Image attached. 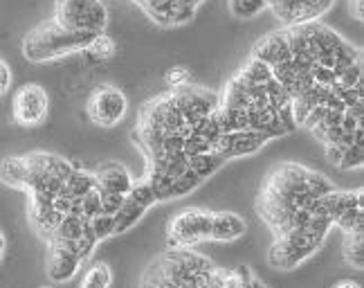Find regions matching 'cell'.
I'll return each instance as SVG.
<instances>
[{"label":"cell","mask_w":364,"mask_h":288,"mask_svg":"<svg viewBox=\"0 0 364 288\" xmlns=\"http://www.w3.org/2000/svg\"><path fill=\"white\" fill-rule=\"evenodd\" d=\"M212 210L185 208L173 214L166 223V241L169 248H196L212 241Z\"/></svg>","instance_id":"obj_6"},{"label":"cell","mask_w":364,"mask_h":288,"mask_svg":"<svg viewBox=\"0 0 364 288\" xmlns=\"http://www.w3.org/2000/svg\"><path fill=\"white\" fill-rule=\"evenodd\" d=\"M252 279H255V275H252V268L250 266H239V268L230 270L228 282L223 288H250Z\"/></svg>","instance_id":"obj_20"},{"label":"cell","mask_w":364,"mask_h":288,"mask_svg":"<svg viewBox=\"0 0 364 288\" xmlns=\"http://www.w3.org/2000/svg\"><path fill=\"white\" fill-rule=\"evenodd\" d=\"M166 84H169L171 88H180V86L191 84L189 70H187V68H182V65L169 68V70H166Z\"/></svg>","instance_id":"obj_21"},{"label":"cell","mask_w":364,"mask_h":288,"mask_svg":"<svg viewBox=\"0 0 364 288\" xmlns=\"http://www.w3.org/2000/svg\"><path fill=\"white\" fill-rule=\"evenodd\" d=\"M252 54L270 68L292 104L295 124L324 144L338 167L348 146L362 144V50L321 21L282 27Z\"/></svg>","instance_id":"obj_1"},{"label":"cell","mask_w":364,"mask_h":288,"mask_svg":"<svg viewBox=\"0 0 364 288\" xmlns=\"http://www.w3.org/2000/svg\"><path fill=\"white\" fill-rule=\"evenodd\" d=\"M333 288H362L358 282H353V279H342V282H338Z\"/></svg>","instance_id":"obj_24"},{"label":"cell","mask_w":364,"mask_h":288,"mask_svg":"<svg viewBox=\"0 0 364 288\" xmlns=\"http://www.w3.org/2000/svg\"><path fill=\"white\" fill-rule=\"evenodd\" d=\"M129 113V100L124 90L110 84L97 86L86 102V115L95 127L100 129H113Z\"/></svg>","instance_id":"obj_9"},{"label":"cell","mask_w":364,"mask_h":288,"mask_svg":"<svg viewBox=\"0 0 364 288\" xmlns=\"http://www.w3.org/2000/svg\"><path fill=\"white\" fill-rule=\"evenodd\" d=\"M110 286H113V270L104 262L90 266L83 272V279L79 284V288H110Z\"/></svg>","instance_id":"obj_16"},{"label":"cell","mask_w":364,"mask_h":288,"mask_svg":"<svg viewBox=\"0 0 364 288\" xmlns=\"http://www.w3.org/2000/svg\"><path fill=\"white\" fill-rule=\"evenodd\" d=\"M90 57L95 59V61H106V59H113L115 57V52H117V43L110 36H106V32L104 34H100V36H95V41L88 46V50H86Z\"/></svg>","instance_id":"obj_17"},{"label":"cell","mask_w":364,"mask_h":288,"mask_svg":"<svg viewBox=\"0 0 364 288\" xmlns=\"http://www.w3.org/2000/svg\"><path fill=\"white\" fill-rule=\"evenodd\" d=\"M97 176V183L104 191L108 194H119V196H126L131 191L135 178L133 174L129 171V167H124L122 162H110V164H104L95 171Z\"/></svg>","instance_id":"obj_13"},{"label":"cell","mask_w":364,"mask_h":288,"mask_svg":"<svg viewBox=\"0 0 364 288\" xmlns=\"http://www.w3.org/2000/svg\"><path fill=\"white\" fill-rule=\"evenodd\" d=\"M247 223L241 214L236 212H214L212 216V241L230 243L245 235Z\"/></svg>","instance_id":"obj_14"},{"label":"cell","mask_w":364,"mask_h":288,"mask_svg":"<svg viewBox=\"0 0 364 288\" xmlns=\"http://www.w3.org/2000/svg\"><path fill=\"white\" fill-rule=\"evenodd\" d=\"M83 259L77 255L73 243H50L48 245V277L54 284H65L83 268Z\"/></svg>","instance_id":"obj_12"},{"label":"cell","mask_w":364,"mask_h":288,"mask_svg":"<svg viewBox=\"0 0 364 288\" xmlns=\"http://www.w3.org/2000/svg\"><path fill=\"white\" fill-rule=\"evenodd\" d=\"M265 9V0H230V14L234 18H255Z\"/></svg>","instance_id":"obj_18"},{"label":"cell","mask_w":364,"mask_h":288,"mask_svg":"<svg viewBox=\"0 0 364 288\" xmlns=\"http://www.w3.org/2000/svg\"><path fill=\"white\" fill-rule=\"evenodd\" d=\"M50 115V95L41 84H25L11 100V119L16 127L36 129Z\"/></svg>","instance_id":"obj_10"},{"label":"cell","mask_w":364,"mask_h":288,"mask_svg":"<svg viewBox=\"0 0 364 288\" xmlns=\"http://www.w3.org/2000/svg\"><path fill=\"white\" fill-rule=\"evenodd\" d=\"M52 18L68 32L104 34L108 27V9L102 0H54Z\"/></svg>","instance_id":"obj_5"},{"label":"cell","mask_w":364,"mask_h":288,"mask_svg":"<svg viewBox=\"0 0 364 288\" xmlns=\"http://www.w3.org/2000/svg\"><path fill=\"white\" fill-rule=\"evenodd\" d=\"M335 187L333 181L297 162H279L265 176L257 198V214L277 237L292 232L326 239L333 230L321 196Z\"/></svg>","instance_id":"obj_2"},{"label":"cell","mask_w":364,"mask_h":288,"mask_svg":"<svg viewBox=\"0 0 364 288\" xmlns=\"http://www.w3.org/2000/svg\"><path fill=\"white\" fill-rule=\"evenodd\" d=\"M364 230H353V232H344V259L346 264L362 270L364 268Z\"/></svg>","instance_id":"obj_15"},{"label":"cell","mask_w":364,"mask_h":288,"mask_svg":"<svg viewBox=\"0 0 364 288\" xmlns=\"http://www.w3.org/2000/svg\"><path fill=\"white\" fill-rule=\"evenodd\" d=\"M100 34H77L68 32L54 21L48 18L43 23L34 25L30 32L23 36V57L30 63H50L59 61L63 57H73V54L86 52L88 46Z\"/></svg>","instance_id":"obj_4"},{"label":"cell","mask_w":364,"mask_h":288,"mask_svg":"<svg viewBox=\"0 0 364 288\" xmlns=\"http://www.w3.org/2000/svg\"><path fill=\"white\" fill-rule=\"evenodd\" d=\"M362 187L358 189H338L333 187L321 196L324 212L331 218L333 228H340L342 232L364 230V198Z\"/></svg>","instance_id":"obj_7"},{"label":"cell","mask_w":364,"mask_h":288,"mask_svg":"<svg viewBox=\"0 0 364 288\" xmlns=\"http://www.w3.org/2000/svg\"><path fill=\"white\" fill-rule=\"evenodd\" d=\"M348 7H351V14L358 23L364 21V0H348Z\"/></svg>","instance_id":"obj_23"},{"label":"cell","mask_w":364,"mask_h":288,"mask_svg":"<svg viewBox=\"0 0 364 288\" xmlns=\"http://www.w3.org/2000/svg\"><path fill=\"white\" fill-rule=\"evenodd\" d=\"M5 250H7V241H5V235L0 232V262L5 259Z\"/></svg>","instance_id":"obj_25"},{"label":"cell","mask_w":364,"mask_h":288,"mask_svg":"<svg viewBox=\"0 0 364 288\" xmlns=\"http://www.w3.org/2000/svg\"><path fill=\"white\" fill-rule=\"evenodd\" d=\"M252 288H268V286H265L263 282H259V279L255 277V279H252Z\"/></svg>","instance_id":"obj_26"},{"label":"cell","mask_w":364,"mask_h":288,"mask_svg":"<svg viewBox=\"0 0 364 288\" xmlns=\"http://www.w3.org/2000/svg\"><path fill=\"white\" fill-rule=\"evenodd\" d=\"M324 241L326 239L313 235H299V232L277 237L268 250V264L274 270H292L301 266L306 259H311L324 245Z\"/></svg>","instance_id":"obj_8"},{"label":"cell","mask_w":364,"mask_h":288,"mask_svg":"<svg viewBox=\"0 0 364 288\" xmlns=\"http://www.w3.org/2000/svg\"><path fill=\"white\" fill-rule=\"evenodd\" d=\"M11 86V68L7 65V61L0 57V97L9 90Z\"/></svg>","instance_id":"obj_22"},{"label":"cell","mask_w":364,"mask_h":288,"mask_svg":"<svg viewBox=\"0 0 364 288\" xmlns=\"http://www.w3.org/2000/svg\"><path fill=\"white\" fill-rule=\"evenodd\" d=\"M38 288H52V286H38Z\"/></svg>","instance_id":"obj_27"},{"label":"cell","mask_w":364,"mask_h":288,"mask_svg":"<svg viewBox=\"0 0 364 288\" xmlns=\"http://www.w3.org/2000/svg\"><path fill=\"white\" fill-rule=\"evenodd\" d=\"M364 164V146L355 144V146H348L344 151L342 160L338 162V169L340 171H353V169H362Z\"/></svg>","instance_id":"obj_19"},{"label":"cell","mask_w":364,"mask_h":288,"mask_svg":"<svg viewBox=\"0 0 364 288\" xmlns=\"http://www.w3.org/2000/svg\"><path fill=\"white\" fill-rule=\"evenodd\" d=\"M333 5L335 0H265V9L274 14L282 27L321 21Z\"/></svg>","instance_id":"obj_11"},{"label":"cell","mask_w":364,"mask_h":288,"mask_svg":"<svg viewBox=\"0 0 364 288\" xmlns=\"http://www.w3.org/2000/svg\"><path fill=\"white\" fill-rule=\"evenodd\" d=\"M212 266V259L196 252L193 248H169L146 266L142 275V288L205 286V275Z\"/></svg>","instance_id":"obj_3"}]
</instances>
